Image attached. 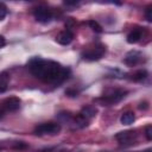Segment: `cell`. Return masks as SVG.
I'll use <instances>...</instances> for the list:
<instances>
[{
    "label": "cell",
    "mask_w": 152,
    "mask_h": 152,
    "mask_svg": "<svg viewBox=\"0 0 152 152\" xmlns=\"http://www.w3.org/2000/svg\"><path fill=\"white\" fill-rule=\"evenodd\" d=\"M28 69L34 77L51 84H61L70 75L69 68L63 66L58 62L43 59L40 57L32 58L28 62Z\"/></svg>",
    "instance_id": "cell-1"
},
{
    "label": "cell",
    "mask_w": 152,
    "mask_h": 152,
    "mask_svg": "<svg viewBox=\"0 0 152 152\" xmlns=\"http://www.w3.org/2000/svg\"><path fill=\"white\" fill-rule=\"evenodd\" d=\"M126 94L127 91L124 89H109L97 101L103 106H110V104H115L120 102L126 96Z\"/></svg>",
    "instance_id": "cell-2"
},
{
    "label": "cell",
    "mask_w": 152,
    "mask_h": 152,
    "mask_svg": "<svg viewBox=\"0 0 152 152\" xmlns=\"http://www.w3.org/2000/svg\"><path fill=\"white\" fill-rule=\"evenodd\" d=\"M61 132V125L58 122H44L34 127L33 133L36 135H55Z\"/></svg>",
    "instance_id": "cell-3"
},
{
    "label": "cell",
    "mask_w": 152,
    "mask_h": 152,
    "mask_svg": "<svg viewBox=\"0 0 152 152\" xmlns=\"http://www.w3.org/2000/svg\"><path fill=\"white\" fill-rule=\"evenodd\" d=\"M104 53H106V46L103 44H96V45L87 49L86 51H83L81 53V56L86 61H97Z\"/></svg>",
    "instance_id": "cell-4"
},
{
    "label": "cell",
    "mask_w": 152,
    "mask_h": 152,
    "mask_svg": "<svg viewBox=\"0 0 152 152\" xmlns=\"http://www.w3.org/2000/svg\"><path fill=\"white\" fill-rule=\"evenodd\" d=\"M33 17L39 23H48L52 19V12L46 6H38L33 10Z\"/></svg>",
    "instance_id": "cell-5"
},
{
    "label": "cell",
    "mask_w": 152,
    "mask_h": 152,
    "mask_svg": "<svg viewBox=\"0 0 152 152\" xmlns=\"http://www.w3.org/2000/svg\"><path fill=\"white\" fill-rule=\"evenodd\" d=\"M115 139L119 141L120 145H124V146L133 145V144H135V140H137V133H135V131L119 132L115 135Z\"/></svg>",
    "instance_id": "cell-6"
},
{
    "label": "cell",
    "mask_w": 152,
    "mask_h": 152,
    "mask_svg": "<svg viewBox=\"0 0 152 152\" xmlns=\"http://www.w3.org/2000/svg\"><path fill=\"white\" fill-rule=\"evenodd\" d=\"M20 99L17 96H10L6 97L5 100H2L0 102V107L7 113V112H15L19 109L20 107Z\"/></svg>",
    "instance_id": "cell-7"
},
{
    "label": "cell",
    "mask_w": 152,
    "mask_h": 152,
    "mask_svg": "<svg viewBox=\"0 0 152 152\" xmlns=\"http://www.w3.org/2000/svg\"><path fill=\"white\" fill-rule=\"evenodd\" d=\"M72 39H74V33L70 30H64L59 32L58 36L56 37V42L61 45H68L72 42Z\"/></svg>",
    "instance_id": "cell-8"
},
{
    "label": "cell",
    "mask_w": 152,
    "mask_h": 152,
    "mask_svg": "<svg viewBox=\"0 0 152 152\" xmlns=\"http://www.w3.org/2000/svg\"><path fill=\"white\" fill-rule=\"evenodd\" d=\"M140 59H141V53H140L139 51H137V50H132V51H129V52L126 55L124 62H125L128 66H133V65H135Z\"/></svg>",
    "instance_id": "cell-9"
},
{
    "label": "cell",
    "mask_w": 152,
    "mask_h": 152,
    "mask_svg": "<svg viewBox=\"0 0 152 152\" xmlns=\"http://www.w3.org/2000/svg\"><path fill=\"white\" fill-rule=\"evenodd\" d=\"M81 116H83L86 120H88V121H90L95 115H96V109H95V107H93V106H86V107H83L82 109H81V112L78 113Z\"/></svg>",
    "instance_id": "cell-10"
},
{
    "label": "cell",
    "mask_w": 152,
    "mask_h": 152,
    "mask_svg": "<svg viewBox=\"0 0 152 152\" xmlns=\"http://www.w3.org/2000/svg\"><path fill=\"white\" fill-rule=\"evenodd\" d=\"M141 34H142V31L140 28H134L128 34H127V43L129 44H134V43H138L141 38Z\"/></svg>",
    "instance_id": "cell-11"
},
{
    "label": "cell",
    "mask_w": 152,
    "mask_h": 152,
    "mask_svg": "<svg viewBox=\"0 0 152 152\" xmlns=\"http://www.w3.org/2000/svg\"><path fill=\"white\" fill-rule=\"evenodd\" d=\"M134 120H135V115L133 112H125L120 116V122L122 125H131L134 122Z\"/></svg>",
    "instance_id": "cell-12"
},
{
    "label": "cell",
    "mask_w": 152,
    "mask_h": 152,
    "mask_svg": "<svg viewBox=\"0 0 152 152\" xmlns=\"http://www.w3.org/2000/svg\"><path fill=\"white\" fill-rule=\"evenodd\" d=\"M147 77V71L146 70H138L134 75H133V80L134 81H142V80H145Z\"/></svg>",
    "instance_id": "cell-13"
},
{
    "label": "cell",
    "mask_w": 152,
    "mask_h": 152,
    "mask_svg": "<svg viewBox=\"0 0 152 152\" xmlns=\"http://www.w3.org/2000/svg\"><path fill=\"white\" fill-rule=\"evenodd\" d=\"M88 25L90 26V28H91L93 31H95V32H97V33H101V32H102V26H101L97 21H95V20H89V21H88Z\"/></svg>",
    "instance_id": "cell-14"
},
{
    "label": "cell",
    "mask_w": 152,
    "mask_h": 152,
    "mask_svg": "<svg viewBox=\"0 0 152 152\" xmlns=\"http://www.w3.org/2000/svg\"><path fill=\"white\" fill-rule=\"evenodd\" d=\"M7 14V7L5 4L0 2V20H2Z\"/></svg>",
    "instance_id": "cell-15"
},
{
    "label": "cell",
    "mask_w": 152,
    "mask_h": 152,
    "mask_svg": "<svg viewBox=\"0 0 152 152\" xmlns=\"http://www.w3.org/2000/svg\"><path fill=\"white\" fill-rule=\"evenodd\" d=\"M145 17H146L147 21H152V7L151 6H148L145 10Z\"/></svg>",
    "instance_id": "cell-16"
},
{
    "label": "cell",
    "mask_w": 152,
    "mask_h": 152,
    "mask_svg": "<svg viewBox=\"0 0 152 152\" xmlns=\"http://www.w3.org/2000/svg\"><path fill=\"white\" fill-rule=\"evenodd\" d=\"M145 135H146L147 140H152V126L151 125H148L145 128Z\"/></svg>",
    "instance_id": "cell-17"
},
{
    "label": "cell",
    "mask_w": 152,
    "mask_h": 152,
    "mask_svg": "<svg viewBox=\"0 0 152 152\" xmlns=\"http://www.w3.org/2000/svg\"><path fill=\"white\" fill-rule=\"evenodd\" d=\"M65 94L68 95V96H70V97H75V96H77V90L76 89H71V88H69V89H66L65 90Z\"/></svg>",
    "instance_id": "cell-18"
},
{
    "label": "cell",
    "mask_w": 152,
    "mask_h": 152,
    "mask_svg": "<svg viewBox=\"0 0 152 152\" xmlns=\"http://www.w3.org/2000/svg\"><path fill=\"white\" fill-rule=\"evenodd\" d=\"M147 107H148L147 102H141V103H140V106H139V109H146Z\"/></svg>",
    "instance_id": "cell-19"
},
{
    "label": "cell",
    "mask_w": 152,
    "mask_h": 152,
    "mask_svg": "<svg viewBox=\"0 0 152 152\" xmlns=\"http://www.w3.org/2000/svg\"><path fill=\"white\" fill-rule=\"evenodd\" d=\"M5 44H6V39H5L2 36H0V49H1Z\"/></svg>",
    "instance_id": "cell-20"
},
{
    "label": "cell",
    "mask_w": 152,
    "mask_h": 152,
    "mask_svg": "<svg viewBox=\"0 0 152 152\" xmlns=\"http://www.w3.org/2000/svg\"><path fill=\"white\" fill-rule=\"evenodd\" d=\"M5 114H6V112H5V110H4V109L0 107V119H1V118H2Z\"/></svg>",
    "instance_id": "cell-21"
},
{
    "label": "cell",
    "mask_w": 152,
    "mask_h": 152,
    "mask_svg": "<svg viewBox=\"0 0 152 152\" xmlns=\"http://www.w3.org/2000/svg\"><path fill=\"white\" fill-rule=\"evenodd\" d=\"M151 151H152V150H151V148H147V150H146V151H145V152H151Z\"/></svg>",
    "instance_id": "cell-22"
}]
</instances>
